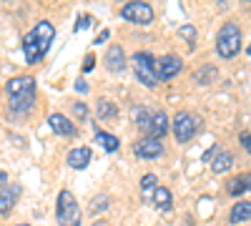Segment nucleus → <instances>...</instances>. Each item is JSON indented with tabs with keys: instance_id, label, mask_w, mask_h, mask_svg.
<instances>
[{
	"instance_id": "13",
	"label": "nucleus",
	"mask_w": 251,
	"mask_h": 226,
	"mask_svg": "<svg viewBox=\"0 0 251 226\" xmlns=\"http://www.w3.org/2000/svg\"><path fill=\"white\" fill-rule=\"evenodd\" d=\"M169 116H166L163 111H158V113H153L151 116V126H149V138H156V141H161L163 136H166V131H169Z\"/></svg>"
},
{
	"instance_id": "20",
	"label": "nucleus",
	"mask_w": 251,
	"mask_h": 226,
	"mask_svg": "<svg viewBox=\"0 0 251 226\" xmlns=\"http://www.w3.org/2000/svg\"><path fill=\"white\" fill-rule=\"evenodd\" d=\"M96 143H100L103 149H106L108 153H113V151H118V138L116 136H111V133H106V131H100V128H96Z\"/></svg>"
},
{
	"instance_id": "34",
	"label": "nucleus",
	"mask_w": 251,
	"mask_h": 226,
	"mask_svg": "<svg viewBox=\"0 0 251 226\" xmlns=\"http://www.w3.org/2000/svg\"><path fill=\"white\" fill-rule=\"evenodd\" d=\"M18 226H28V224H18Z\"/></svg>"
},
{
	"instance_id": "30",
	"label": "nucleus",
	"mask_w": 251,
	"mask_h": 226,
	"mask_svg": "<svg viewBox=\"0 0 251 226\" xmlns=\"http://www.w3.org/2000/svg\"><path fill=\"white\" fill-rule=\"evenodd\" d=\"M93 63H96V58H93V55H86V66H83V68L91 71V68H93Z\"/></svg>"
},
{
	"instance_id": "7",
	"label": "nucleus",
	"mask_w": 251,
	"mask_h": 226,
	"mask_svg": "<svg viewBox=\"0 0 251 226\" xmlns=\"http://www.w3.org/2000/svg\"><path fill=\"white\" fill-rule=\"evenodd\" d=\"M5 91H8L10 98H15V96H35V80H33L30 75L13 78V80H8Z\"/></svg>"
},
{
	"instance_id": "9",
	"label": "nucleus",
	"mask_w": 251,
	"mask_h": 226,
	"mask_svg": "<svg viewBox=\"0 0 251 226\" xmlns=\"http://www.w3.org/2000/svg\"><path fill=\"white\" fill-rule=\"evenodd\" d=\"M133 153L138 158H158V156H163V143L156 138H143L133 146Z\"/></svg>"
},
{
	"instance_id": "6",
	"label": "nucleus",
	"mask_w": 251,
	"mask_h": 226,
	"mask_svg": "<svg viewBox=\"0 0 251 226\" xmlns=\"http://www.w3.org/2000/svg\"><path fill=\"white\" fill-rule=\"evenodd\" d=\"M156 73L158 80H171L181 73V60L176 55H163L161 60H156Z\"/></svg>"
},
{
	"instance_id": "27",
	"label": "nucleus",
	"mask_w": 251,
	"mask_h": 226,
	"mask_svg": "<svg viewBox=\"0 0 251 226\" xmlns=\"http://www.w3.org/2000/svg\"><path fill=\"white\" fill-rule=\"evenodd\" d=\"M91 25V18L86 15V18H78V25H75V30H86Z\"/></svg>"
},
{
	"instance_id": "2",
	"label": "nucleus",
	"mask_w": 251,
	"mask_h": 226,
	"mask_svg": "<svg viewBox=\"0 0 251 226\" xmlns=\"http://www.w3.org/2000/svg\"><path fill=\"white\" fill-rule=\"evenodd\" d=\"M58 224L60 226H80V206L73 196V191L63 189L58 194V209H55Z\"/></svg>"
},
{
	"instance_id": "17",
	"label": "nucleus",
	"mask_w": 251,
	"mask_h": 226,
	"mask_svg": "<svg viewBox=\"0 0 251 226\" xmlns=\"http://www.w3.org/2000/svg\"><path fill=\"white\" fill-rule=\"evenodd\" d=\"M23 53H25V60L33 66V63H38L40 58H43V50H40V46L35 43V38H33V33H28L25 38H23Z\"/></svg>"
},
{
	"instance_id": "19",
	"label": "nucleus",
	"mask_w": 251,
	"mask_h": 226,
	"mask_svg": "<svg viewBox=\"0 0 251 226\" xmlns=\"http://www.w3.org/2000/svg\"><path fill=\"white\" fill-rule=\"evenodd\" d=\"M234 166V156L228 153V151H216V156H214V163H211V169L216 171V174H226L228 169Z\"/></svg>"
},
{
	"instance_id": "16",
	"label": "nucleus",
	"mask_w": 251,
	"mask_h": 226,
	"mask_svg": "<svg viewBox=\"0 0 251 226\" xmlns=\"http://www.w3.org/2000/svg\"><path fill=\"white\" fill-rule=\"evenodd\" d=\"M33 106H35V96H15V98H10V111H13V116H25V113H30L33 111Z\"/></svg>"
},
{
	"instance_id": "22",
	"label": "nucleus",
	"mask_w": 251,
	"mask_h": 226,
	"mask_svg": "<svg viewBox=\"0 0 251 226\" xmlns=\"http://www.w3.org/2000/svg\"><path fill=\"white\" fill-rule=\"evenodd\" d=\"M131 118H133L136 126H141L143 131H149V126H151V116H149V111H146L143 106H133V108H131Z\"/></svg>"
},
{
	"instance_id": "15",
	"label": "nucleus",
	"mask_w": 251,
	"mask_h": 226,
	"mask_svg": "<svg viewBox=\"0 0 251 226\" xmlns=\"http://www.w3.org/2000/svg\"><path fill=\"white\" fill-rule=\"evenodd\" d=\"M226 191L231 196H241L246 191H251V174H241V176H234L231 181H228Z\"/></svg>"
},
{
	"instance_id": "32",
	"label": "nucleus",
	"mask_w": 251,
	"mask_h": 226,
	"mask_svg": "<svg viewBox=\"0 0 251 226\" xmlns=\"http://www.w3.org/2000/svg\"><path fill=\"white\" fill-rule=\"evenodd\" d=\"M75 91H80V93H86V91H88V86L83 83V80H78V83H75Z\"/></svg>"
},
{
	"instance_id": "23",
	"label": "nucleus",
	"mask_w": 251,
	"mask_h": 226,
	"mask_svg": "<svg viewBox=\"0 0 251 226\" xmlns=\"http://www.w3.org/2000/svg\"><path fill=\"white\" fill-rule=\"evenodd\" d=\"M156 186H158V178H156L153 174H146V176L141 178V196H143V199H149V196H153Z\"/></svg>"
},
{
	"instance_id": "21",
	"label": "nucleus",
	"mask_w": 251,
	"mask_h": 226,
	"mask_svg": "<svg viewBox=\"0 0 251 226\" xmlns=\"http://www.w3.org/2000/svg\"><path fill=\"white\" fill-rule=\"evenodd\" d=\"M153 203L158 209H163V211H169L171 209V191L169 189H163V186H156V191H153Z\"/></svg>"
},
{
	"instance_id": "18",
	"label": "nucleus",
	"mask_w": 251,
	"mask_h": 226,
	"mask_svg": "<svg viewBox=\"0 0 251 226\" xmlns=\"http://www.w3.org/2000/svg\"><path fill=\"white\" fill-rule=\"evenodd\" d=\"M249 219H251V201H239V203H234L231 214H228V221H231V224H244V221H249Z\"/></svg>"
},
{
	"instance_id": "28",
	"label": "nucleus",
	"mask_w": 251,
	"mask_h": 226,
	"mask_svg": "<svg viewBox=\"0 0 251 226\" xmlns=\"http://www.w3.org/2000/svg\"><path fill=\"white\" fill-rule=\"evenodd\" d=\"M241 146L251 153V133H244V136H241Z\"/></svg>"
},
{
	"instance_id": "3",
	"label": "nucleus",
	"mask_w": 251,
	"mask_h": 226,
	"mask_svg": "<svg viewBox=\"0 0 251 226\" xmlns=\"http://www.w3.org/2000/svg\"><path fill=\"white\" fill-rule=\"evenodd\" d=\"M131 63H133V71H136V78L141 80L143 86H158V73H156V60L149 55V53H136L131 58Z\"/></svg>"
},
{
	"instance_id": "10",
	"label": "nucleus",
	"mask_w": 251,
	"mask_h": 226,
	"mask_svg": "<svg viewBox=\"0 0 251 226\" xmlns=\"http://www.w3.org/2000/svg\"><path fill=\"white\" fill-rule=\"evenodd\" d=\"M20 183H5L3 189H0V214H8V211H13V206L18 203V199H20Z\"/></svg>"
},
{
	"instance_id": "12",
	"label": "nucleus",
	"mask_w": 251,
	"mask_h": 226,
	"mask_svg": "<svg viewBox=\"0 0 251 226\" xmlns=\"http://www.w3.org/2000/svg\"><path fill=\"white\" fill-rule=\"evenodd\" d=\"M103 63H106V68L111 73H121L126 68V53H123V48L121 46H111L106 58H103Z\"/></svg>"
},
{
	"instance_id": "1",
	"label": "nucleus",
	"mask_w": 251,
	"mask_h": 226,
	"mask_svg": "<svg viewBox=\"0 0 251 226\" xmlns=\"http://www.w3.org/2000/svg\"><path fill=\"white\" fill-rule=\"evenodd\" d=\"M216 50L221 58H234L241 50V30L236 23H224L216 35Z\"/></svg>"
},
{
	"instance_id": "25",
	"label": "nucleus",
	"mask_w": 251,
	"mask_h": 226,
	"mask_svg": "<svg viewBox=\"0 0 251 226\" xmlns=\"http://www.w3.org/2000/svg\"><path fill=\"white\" fill-rule=\"evenodd\" d=\"M108 196L106 194H98V196H93V203H91V211L93 214H98V211H103V209H108Z\"/></svg>"
},
{
	"instance_id": "11",
	"label": "nucleus",
	"mask_w": 251,
	"mask_h": 226,
	"mask_svg": "<svg viewBox=\"0 0 251 226\" xmlns=\"http://www.w3.org/2000/svg\"><path fill=\"white\" fill-rule=\"evenodd\" d=\"M48 123H50V128L55 131V133H60V136H66V138H71V136H75V123H71L63 113H50L48 116Z\"/></svg>"
},
{
	"instance_id": "8",
	"label": "nucleus",
	"mask_w": 251,
	"mask_h": 226,
	"mask_svg": "<svg viewBox=\"0 0 251 226\" xmlns=\"http://www.w3.org/2000/svg\"><path fill=\"white\" fill-rule=\"evenodd\" d=\"M30 33H33L35 43L40 46V50H43V55H46L48 48H50V43H53V38H55V28L48 23V20H40V23H38Z\"/></svg>"
},
{
	"instance_id": "33",
	"label": "nucleus",
	"mask_w": 251,
	"mask_h": 226,
	"mask_svg": "<svg viewBox=\"0 0 251 226\" xmlns=\"http://www.w3.org/2000/svg\"><path fill=\"white\" fill-rule=\"evenodd\" d=\"M5 183H8V174H5V171H0V189H3Z\"/></svg>"
},
{
	"instance_id": "29",
	"label": "nucleus",
	"mask_w": 251,
	"mask_h": 226,
	"mask_svg": "<svg viewBox=\"0 0 251 226\" xmlns=\"http://www.w3.org/2000/svg\"><path fill=\"white\" fill-rule=\"evenodd\" d=\"M75 113H78L80 118H86V116H88V108H86V103H75Z\"/></svg>"
},
{
	"instance_id": "14",
	"label": "nucleus",
	"mask_w": 251,
	"mask_h": 226,
	"mask_svg": "<svg viewBox=\"0 0 251 226\" xmlns=\"http://www.w3.org/2000/svg\"><path fill=\"white\" fill-rule=\"evenodd\" d=\"M91 163V149L88 146H78V149H73L71 153H68V166L71 169H86Z\"/></svg>"
},
{
	"instance_id": "5",
	"label": "nucleus",
	"mask_w": 251,
	"mask_h": 226,
	"mask_svg": "<svg viewBox=\"0 0 251 226\" xmlns=\"http://www.w3.org/2000/svg\"><path fill=\"white\" fill-rule=\"evenodd\" d=\"M121 18L131 20L136 25H149L153 20V8L149 3H128L121 8Z\"/></svg>"
},
{
	"instance_id": "24",
	"label": "nucleus",
	"mask_w": 251,
	"mask_h": 226,
	"mask_svg": "<svg viewBox=\"0 0 251 226\" xmlns=\"http://www.w3.org/2000/svg\"><path fill=\"white\" fill-rule=\"evenodd\" d=\"M98 118H113L116 116V106L111 103V100H98Z\"/></svg>"
},
{
	"instance_id": "26",
	"label": "nucleus",
	"mask_w": 251,
	"mask_h": 226,
	"mask_svg": "<svg viewBox=\"0 0 251 226\" xmlns=\"http://www.w3.org/2000/svg\"><path fill=\"white\" fill-rule=\"evenodd\" d=\"M178 35H181V38H186L188 43H194V38H196V28H194V25H181Z\"/></svg>"
},
{
	"instance_id": "31",
	"label": "nucleus",
	"mask_w": 251,
	"mask_h": 226,
	"mask_svg": "<svg viewBox=\"0 0 251 226\" xmlns=\"http://www.w3.org/2000/svg\"><path fill=\"white\" fill-rule=\"evenodd\" d=\"M103 40H108V30H103V33H100V35L96 38V43L100 46V43H103Z\"/></svg>"
},
{
	"instance_id": "4",
	"label": "nucleus",
	"mask_w": 251,
	"mask_h": 226,
	"mask_svg": "<svg viewBox=\"0 0 251 226\" xmlns=\"http://www.w3.org/2000/svg\"><path fill=\"white\" fill-rule=\"evenodd\" d=\"M171 126H174V136H176L178 143H188V141L196 136V131H199L196 118H194L191 113H186V111H178V113L174 116Z\"/></svg>"
}]
</instances>
